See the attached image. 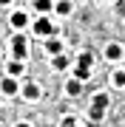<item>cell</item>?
Instances as JSON below:
<instances>
[{"mask_svg":"<svg viewBox=\"0 0 125 127\" xmlns=\"http://www.w3.org/2000/svg\"><path fill=\"white\" fill-rule=\"evenodd\" d=\"M11 48H14V57H17V62H23L28 57V42H26V34H17L11 40Z\"/></svg>","mask_w":125,"mask_h":127,"instance_id":"obj_1","label":"cell"},{"mask_svg":"<svg viewBox=\"0 0 125 127\" xmlns=\"http://www.w3.org/2000/svg\"><path fill=\"white\" fill-rule=\"evenodd\" d=\"M105 107H108V96L105 93H97V96H94V104H91V119L100 122V119L105 116Z\"/></svg>","mask_w":125,"mask_h":127,"instance_id":"obj_2","label":"cell"},{"mask_svg":"<svg viewBox=\"0 0 125 127\" xmlns=\"http://www.w3.org/2000/svg\"><path fill=\"white\" fill-rule=\"evenodd\" d=\"M34 34L48 37V34H54V28H51V23H48L46 17H37V23H34Z\"/></svg>","mask_w":125,"mask_h":127,"instance_id":"obj_3","label":"cell"},{"mask_svg":"<svg viewBox=\"0 0 125 127\" xmlns=\"http://www.w3.org/2000/svg\"><path fill=\"white\" fill-rule=\"evenodd\" d=\"M0 91H3L6 96H14V93H17V79H14V76L3 79V82H0Z\"/></svg>","mask_w":125,"mask_h":127,"instance_id":"obj_4","label":"cell"},{"mask_svg":"<svg viewBox=\"0 0 125 127\" xmlns=\"http://www.w3.org/2000/svg\"><path fill=\"white\" fill-rule=\"evenodd\" d=\"M23 96H26V99H37V96H40V88L34 85V82H28V85L23 88Z\"/></svg>","mask_w":125,"mask_h":127,"instance_id":"obj_5","label":"cell"},{"mask_svg":"<svg viewBox=\"0 0 125 127\" xmlns=\"http://www.w3.org/2000/svg\"><path fill=\"white\" fill-rule=\"evenodd\" d=\"M26 23H28V17H26L23 11H14V14H11V26H14V28H23Z\"/></svg>","mask_w":125,"mask_h":127,"instance_id":"obj_6","label":"cell"},{"mask_svg":"<svg viewBox=\"0 0 125 127\" xmlns=\"http://www.w3.org/2000/svg\"><path fill=\"white\" fill-rule=\"evenodd\" d=\"M105 57H108V59H120V57H122V48L117 45V42H111V45L105 48Z\"/></svg>","mask_w":125,"mask_h":127,"instance_id":"obj_7","label":"cell"},{"mask_svg":"<svg viewBox=\"0 0 125 127\" xmlns=\"http://www.w3.org/2000/svg\"><path fill=\"white\" fill-rule=\"evenodd\" d=\"M80 88H83V82H80V79H71L68 85H65V91H68L71 96H77V93H80Z\"/></svg>","mask_w":125,"mask_h":127,"instance_id":"obj_8","label":"cell"},{"mask_svg":"<svg viewBox=\"0 0 125 127\" xmlns=\"http://www.w3.org/2000/svg\"><path fill=\"white\" fill-rule=\"evenodd\" d=\"M9 76H20V73H23V62H9Z\"/></svg>","mask_w":125,"mask_h":127,"instance_id":"obj_9","label":"cell"},{"mask_svg":"<svg viewBox=\"0 0 125 127\" xmlns=\"http://www.w3.org/2000/svg\"><path fill=\"white\" fill-rule=\"evenodd\" d=\"M54 9H57V14H68V11H71V3H68V0H60Z\"/></svg>","mask_w":125,"mask_h":127,"instance_id":"obj_10","label":"cell"},{"mask_svg":"<svg viewBox=\"0 0 125 127\" xmlns=\"http://www.w3.org/2000/svg\"><path fill=\"white\" fill-rule=\"evenodd\" d=\"M51 65H54L57 71H63L65 65H68V59H65V57H54V59H51Z\"/></svg>","mask_w":125,"mask_h":127,"instance_id":"obj_11","label":"cell"},{"mask_svg":"<svg viewBox=\"0 0 125 127\" xmlns=\"http://www.w3.org/2000/svg\"><path fill=\"white\" fill-rule=\"evenodd\" d=\"M46 48H48V54H60V48H63V45H60V40H48V45H46Z\"/></svg>","mask_w":125,"mask_h":127,"instance_id":"obj_12","label":"cell"},{"mask_svg":"<svg viewBox=\"0 0 125 127\" xmlns=\"http://www.w3.org/2000/svg\"><path fill=\"white\" fill-rule=\"evenodd\" d=\"M34 9H37V11H48V9H51V0H37Z\"/></svg>","mask_w":125,"mask_h":127,"instance_id":"obj_13","label":"cell"},{"mask_svg":"<svg viewBox=\"0 0 125 127\" xmlns=\"http://www.w3.org/2000/svg\"><path fill=\"white\" fill-rule=\"evenodd\" d=\"M114 85H117V88H125V71L114 73Z\"/></svg>","mask_w":125,"mask_h":127,"instance_id":"obj_14","label":"cell"},{"mask_svg":"<svg viewBox=\"0 0 125 127\" xmlns=\"http://www.w3.org/2000/svg\"><path fill=\"white\" fill-rule=\"evenodd\" d=\"M80 68H91V54H80Z\"/></svg>","mask_w":125,"mask_h":127,"instance_id":"obj_15","label":"cell"},{"mask_svg":"<svg viewBox=\"0 0 125 127\" xmlns=\"http://www.w3.org/2000/svg\"><path fill=\"white\" fill-rule=\"evenodd\" d=\"M77 79H80V82L88 79V68H80V65H77Z\"/></svg>","mask_w":125,"mask_h":127,"instance_id":"obj_16","label":"cell"},{"mask_svg":"<svg viewBox=\"0 0 125 127\" xmlns=\"http://www.w3.org/2000/svg\"><path fill=\"white\" fill-rule=\"evenodd\" d=\"M14 127H28V124H26V122H20V124H14Z\"/></svg>","mask_w":125,"mask_h":127,"instance_id":"obj_17","label":"cell"},{"mask_svg":"<svg viewBox=\"0 0 125 127\" xmlns=\"http://www.w3.org/2000/svg\"><path fill=\"white\" fill-rule=\"evenodd\" d=\"M6 3H9V0H0V6H6Z\"/></svg>","mask_w":125,"mask_h":127,"instance_id":"obj_18","label":"cell"},{"mask_svg":"<svg viewBox=\"0 0 125 127\" xmlns=\"http://www.w3.org/2000/svg\"><path fill=\"white\" fill-rule=\"evenodd\" d=\"M68 127H80V124H77V122H74V124H68Z\"/></svg>","mask_w":125,"mask_h":127,"instance_id":"obj_19","label":"cell"}]
</instances>
